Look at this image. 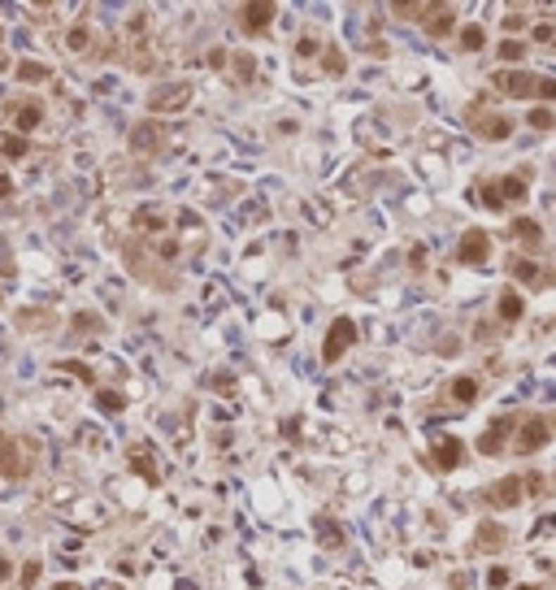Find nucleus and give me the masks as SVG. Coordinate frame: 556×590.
Returning a JSON list of instances; mask_svg holds the SVG:
<instances>
[{"label": "nucleus", "instance_id": "obj_1", "mask_svg": "<svg viewBox=\"0 0 556 590\" xmlns=\"http://www.w3.org/2000/svg\"><path fill=\"white\" fill-rule=\"evenodd\" d=\"M352 339H357V326H352L348 317H335V321H331V335H326V347H322V356L335 365L339 356H343V347H352Z\"/></svg>", "mask_w": 556, "mask_h": 590}, {"label": "nucleus", "instance_id": "obj_2", "mask_svg": "<svg viewBox=\"0 0 556 590\" xmlns=\"http://www.w3.org/2000/svg\"><path fill=\"white\" fill-rule=\"evenodd\" d=\"M491 256V239H487V230H469V235L461 239V248H457V261L461 265H483Z\"/></svg>", "mask_w": 556, "mask_h": 590}, {"label": "nucleus", "instance_id": "obj_3", "mask_svg": "<svg viewBox=\"0 0 556 590\" xmlns=\"http://www.w3.org/2000/svg\"><path fill=\"white\" fill-rule=\"evenodd\" d=\"M187 100H191V87L187 83H174V87H161V91L148 96V109H153V113H170V109H183Z\"/></svg>", "mask_w": 556, "mask_h": 590}, {"label": "nucleus", "instance_id": "obj_4", "mask_svg": "<svg viewBox=\"0 0 556 590\" xmlns=\"http://www.w3.org/2000/svg\"><path fill=\"white\" fill-rule=\"evenodd\" d=\"M543 443H548V421H543V417H530V421L522 425V434H517V451L530 456V451H539Z\"/></svg>", "mask_w": 556, "mask_h": 590}, {"label": "nucleus", "instance_id": "obj_5", "mask_svg": "<svg viewBox=\"0 0 556 590\" xmlns=\"http://www.w3.org/2000/svg\"><path fill=\"white\" fill-rule=\"evenodd\" d=\"M495 87H504L509 96H535L539 79H530V74H513V70H504V74H495Z\"/></svg>", "mask_w": 556, "mask_h": 590}, {"label": "nucleus", "instance_id": "obj_6", "mask_svg": "<svg viewBox=\"0 0 556 590\" xmlns=\"http://www.w3.org/2000/svg\"><path fill=\"white\" fill-rule=\"evenodd\" d=\"M131 148H135V152H157V148H161V131H157L153 122L135 126V131H131Z\"/></svg>", "mask_w": 556, "mask_h": 590}, {"label": "nucleus", "instance_id": "obj_7", "mask_svg": "<svg viewBox=\"0 0 556 590\" xmlns=\"http://www.w3.org/2000/svg\"><path fill=\"white\" fill-rule=\"evenodd\" d=\"M435 456H439V465H443V469L461 465V439H452V434H439V439H435Z\"/></svg>", "mask_w": 556, "mask_h": 590}, {"label": "nucleus", "instance_id": "obj_8", "mask_svg": "<svg viewBox=\"0 0 556 590\" xmlns=\"http://www.w3.org/2000/svg\"><path fill=\"white\" fill-rule=\"evenodd\" d=\"M0 473L5 477H22V456L13 439H0Z\"/></svg>", "mask_w": 556, "mask_h": 590}, {"label": "nucleus", "instance_id": "obj_9", "mask_svg": "<svg viewBox=\"0 0 556 590\" xmlns=\"http://www.w3.org/2000/svg\"><path fill=\"white\" fill-rule=\"evenodd\" d=\"M491 499H495V504H504V508L517 504V499H522V477H504V482L495 486V491H491Z\"/></svg>", "mask_w": 556, "mask_h": 590}, {"label": "nucleus", "instance_id": "obj_10", "mask_svg": "<svg viewBox=\"0 0 556 590\" xmlns=\"http://www.w3.org/2000/svg\"><path fill=\"white\" fill-rule=\"evenodd\" d=\"M270 18H274V5H248V9H244L248 31H261V27H270Z\"/></svg>", "mask_w": 556, "mask_h": 590}, {"label": "nucleus", "instance_id": "obj_11", "mask_svg": "<svg viewBox=\"0 0 556 590\" xmlns=\"http://www.w3.org/2000/svg\"><path fill=\"white\" fill-rule=\"evenodd\" d=\"M522 309H526V300H522L517 291H504V295H500V317H504V321H517Z\"/></svg>", "mask_w": 556, "mask_h": 590}, {"label": "nucleus", "instance_id": "obj_12", "mask_svg": "<svg viewBox=\"0 0 556 590\" xmlns=\"http://www.w3.org/2000/svg\"><path fill=\"white\" fill-rule=\"evenodd\" d=\"M504 430H509V421H495V425H491V430L483 434V439H478V447H483V456H495V451H500V434H504Z\"/></svg>", "mask_w": 556, "mask_h": 590}, {"label": "nucleus", "instance_id": "obj_13", "mask_svg": "<svg viewBox=\"0 0 556 590\" xmlns=\"http://www.w3.org/2000/svg\"><path fill=\"white\" fill-rule=\"evenodd\" d=\"M13 122H18V131H35V126H39V105H22L13 113Z\"/></svg>", "mask_w": 556, "mask_h": 590}, {"label": "nucleus", "instance_id": "obj_14", "mask_svg": "<svg viewBox=\"0 0 556 590\" xmlns=\"http://www.w3.org/2000/svg\"><path fill=\"white\" fill-rule=\"evenodd\" d=\"M495 191H504L509 200H522V195H526V178H522V174H509V178H504V183H500ZM504 195H500V200H504Z\"/></svg>", "mask_w": 556, "mask_h": 590}, {"label": "nucleus", "instance_id": "obj_15", "mask_svg": "<svg viewBox=\"0 0 556 590\" xmlns=\"http://www.w3.org/2000/svg\"><path fill=\"white\" fill-rule=\"evenodd\" d=\"M513 235L526 239V243H539V226L530 222V217H517V222H513Z\"/></svg>", "mask_w": 556, "mask_h": 590}, {"label": "nucleus", "instance_id": "obj_16", "mask_svg": "<svg viewBox=\"0 0 556 590\" xmlns=\"http://www.w3.org/2000/svg\"><path fill=\"white\" fill-rule=\"evenodd\" d=\"M426 31H431V35H448L452 31V13L448 9H435V18L426 22Z\"/></svg>", "mask_w": 556, "mask_h": 590}, {"label": "nucleus", "instance_id": "obj_17", "mask_svg": "<svg viewBox=\"0 0 556 590\" xmlns=\"http://www.w3.org/2000/svg\"><path fill=\"white\" fill-rule=\"evenodd\" d=\"M478 131H483L487 139H509V122H504V117H491V122L478 126Z\"/></svg>", "mask_w": 556, "mask_h": 590}, {"label": "nucleus", "instance_id": "obj_18", "mask_svg": "<svg viewBox=\"0 0 556 590\" xmlns=\"http://www.w3.org/2000/svg\"><path fill=\"white\" fill-rule=\"evenodd\" d=\"M452 395H457L461 404H469V399L478 395V382H474V378H461V382H457V387H452Z\"/></svg>", "mask_w": 556, "mask_h": 590}, {"label": "nucleus", "instance_id": "obj_19", "mask_svg": "<svg viewBox=\"0 0 556 590\" xmlns=\"http://www.w3.org/2000/svg\"><path fill=\"white\" fill-rule=\"evenodd\" d=\"M513 278H522V282H535V278H539L535 261H522V256H517V261H513Z\"/></svg>", "mask_w": 556, "mask_h": 590}, {"label": "nucleus", "instance_id": "obj_20", "mask_svg": "<svg viewBox=\"0 0 556 590\" xmlns=\"http://www.w3.org/2000/svg\"><path fill=\"white\" fill-rule=\"evenodd\" d=\"M100 408H105V413H122L126 399H122L118 391H100Z\"/></svg>", "mask_w": 556, "mask_h": 590}, {"label": "nucleus", "instance_id": "obj_21", "mask_svg": "<svg viewBox=\"0 0 556 590\" xmlns=\"http://www.w3.org/2000/svg\"><path fill=\"white\" fill-rule=\"evenodd\" d=\"M483 39H487L483 27H465V35H461V44L469 48V53H478V48H483Z\"/></svg>", "mask_w": 556, "mask_h": 590}, {"label": "nucleus", "instance_id": "obj_22", "mask_svg": "<svg viewBox=\"0 0 556 590\" xmlns=\"http://www.w3.org/2000/svg\"><path fill=\"white\" fill-rule=\"evenodd\" d=\"M18 79L35 83V79H48V70H44V65H31V61H27V65H18Z\"/></svg>", "mask_w": 556, "mask_h": 590}, {"label": "nucleus", "instance_id": "obj_23", "mask_svg": "<svg viewBox=\"0 0 556 590\" xmlns=\"http://www.w3.org/2000/svg\"><path fill=\"white\" fill-rule=\"evenodd\" d=\"M500 57H504V61H522V44H517V39H504V44H500Z\"/></svg>", "mask_w": 556, "mask_h": 590}, {"label": "nucleus", "instance_id": "obj_24", "mask_svg": "<svg viewBox=\"0 0 556 590\" xmlns=\"http://www.w3.org/2000/svg\"><path fill=\"white\" fill-rule=\"evenodd\" d=\"M0 148H5V157H22V152H27V139H18V135H9L5 143H0Z\"/></svg>", "mask_w": 556, "mask_h": 590}, {"label": "nucleus", "instance_id": "obj_25", "mask_svg": "<svg viewBox=\"0 0 556 590\" xmlns=\"http://www.w3.org/2000/svg\"><path fill=\"white\" fill-rule=\"evenodd\" d=\"M504 543H500V530L491 525V530H483V551H500Z\"/></svg>", "mask_w": 556, "mask_h": 590}, {"label": "nucleus", "instance_id": "obj_26", "mask_svg": "<svg viewBox=\"0 0 556 590\" xmlns=\"http://www.w3.org/2000/svg\"><path fill=\"white\" fill-rule=\"evenodd\" d=\"M39 582V560H27V569H22V586H35Z\"/></svg>", "mask_w": 556, "mask_h": 590}, {"label": "nucleus", "instance_id": "obj_27", "mask_svg": "<svg viewBox=\"0 0 556 590\" xmlns=\"http://www.w3.org/2000/svg\"><path fill=\"white\" fill-rule=\"evenodd\" d=\"M530 126H535V131H548V126H552V113H548V109H535V113H530Z\"/></svg>", "mask_w": 556, "mask_h": 590}, {"label": "nucleus", "instance_id": "obj_28", "mask_svg": "<svg viewBox=\"0 0 556 590\" xmlns=\"http://www.w3.org/2000/svg\"><path fill=\"white\" fill-rule=\"evenodd\" d=\"M70 48H87V31H83V27L70 31Z\"/></svg>", "mask_w": 556, "mask_h": 590}, {"label": "nucleus", "instance_id": "obj_29", "mask_svg": "<svg viewBox=\"0 0 556 590\" xmlns=\"http://www.w3.org/2000/svg\"><path fill=\"white\" fill-rule=\"evenodd\" d=\"M483 204H487V209H500L504 200H500V191H495V187H487V191H483Z\"/></svg>", "mask_w": 556, "mask_h": 590}, {"label": "nucleus", "instance_id": "obj_30", "mask_svg": "<svg viewBox=\"0 0 556 590\" xmlns=\"http://www.w3.org/2000/svg\"><path fill=\"white\" fill-rule=\"evenodd\" d=\"M9 195H13V183H9L5 174H0V200H9Z\"/></svg>", "mask_w": 556, "mask_h": 590}, {"label": "nucleus", "instance_id": "obj_31", "mask_svg": "<svg viewBox=\"0 0 556 590\" xmlns=\"http://www.w3.org/2000/svg\"><path fill=\"white\" fill-rule=\"evenodd\" d=\"M491 586H504V582H509V573H504V569H491V577H487Z\"/></svg>", "mask_w": 556, "mask_h": 590}, {"label": "nucleus", "instance_id": "obj_32", "mask_svg": "<svg viewBox=\"0 0 556 590\" xmlns=\"http://www.w3.org/2000/svg\"><path fill=\"white\" fill-rule=\"evenodd\" d=\"M9 573V560H0V577H5Z\"/></svg>", "mask_w": 556, "mask_h": 590}, {"label": "nucleus", "instance_id": "obj_33", "mask_svg": "<svg viewBox=\"0 0 556 590\" xmlns=\"http://www.w3.org/2000/svg\"><path fill=\"white\" fill-rule=\"evenodd\" d=\"M57 590H79V586H57Z\"/></svg>", "mask_w": 556, "mask_h": 590}, {"label": "nucleus", "instance_id": "obj_34", "mask_svg": "<svg viewBox=\"0 0 556 590\" xmlns=\"http://www.w3.org/2000/svg\"><path fill=\"white\" fill-rule=\"evenodd\" d=\"M522 590H530V586H522Z\"/></svg>", "mask_w": 556, "mask_h": 590}]
</instances>
